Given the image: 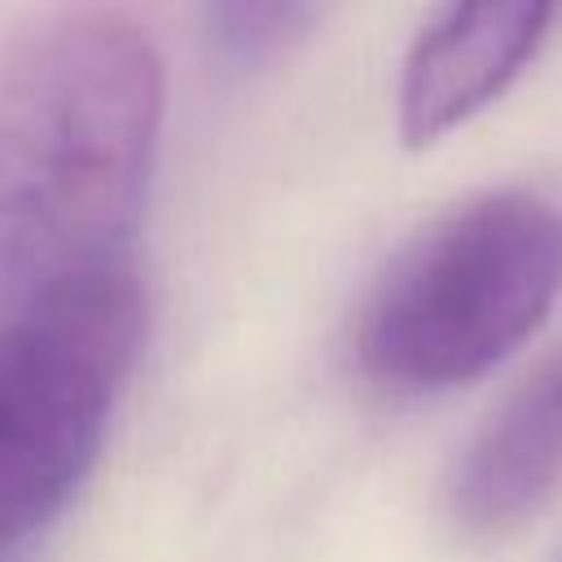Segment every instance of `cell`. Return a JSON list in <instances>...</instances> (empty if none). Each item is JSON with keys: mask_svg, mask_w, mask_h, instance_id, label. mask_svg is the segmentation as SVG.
Returning <instances> with one entry per match:
<instances>
[{"mask_svg": "<svg viewBox=\"0 0 562 562\" xmlns=\"http://www.w3.org/2000/svg\"><path fill=\"white\" fill-rule=\"evenodd\" d=\"M562 299V206L531 189L479 193L422 228L356 321V360L408 395L505 364Z\"/></svg>", "mask_w": 562, "mask_h": 562, "instance_id": "cell-2", "label": "cell"}, {"mask_svg": "<svg viewBox=\"0 0 562 562\" xmlns=\"http://www.w3.org/2000/svg\"><path fill=\"white\" fill-rule=\"evenodd\" d=\"M562 0H448L413 40L395 123L408 149H426L483 114L536 57Z\"/></svg>", "mask_w": 562, "mask_h": 562, "instance_id": "cell-4", "label": "cell"}, {"mask_svg": "<svg viewBox=\"0 0 562 562\" xmlns=\"http://www.w3.org/2000/svg\"><path fill=\"white\" fill-rule=\"evenodd\" d=\"M562 487V351L531 369L474 430L452 479L448 522L474 544L522 531Z\"/></svg>", "mask_w": 562, "mask_h": 562, "instance_id": "cell-5", "label": "cell"}, {"mask_svg": "<svg viewBox=\"0 0 562 562\" xmlns=\"http://www.w3.org/2000/svg\"><path fill=\"white\" fill-rule=\"evenodd\" d=\"M149 299L132 263L53 285L0 334V549L40 540L79 496L145 347Z\"/></svg>", "mask_w": 562, "mask_h": 562, "instance_id": "cell-3", "label": "cell"}, {"mask_svg": "<svg viewBox=\"0 0 562 562\" xmlns=\"http://www.w3.org/2000/svg\"><path fill=\"white\" fill-rule=\"evenodd\" d=\"M316 9L321 0H206L215 48L241 70L294 48L307 35Z\"/></svg>", "mask_w": 562, "mask_h": 562, "instance_id": "cell-6", "label": "cell"}, {"mask_svg": "<svg viewBox=\"0 0 562 562\" xmlns=\"http://www.w3.org/2000/svg\"><path fill=\"white\" fill-rule=\"evenodd\" d=\"M558 562H562V553H558Z\"/></svg>", "mask_w": 562, "mask_h": 562, "instance_id": "cell-7", "label": "cell"}, {"mask_svg": "<svg viewBox=\"0 0 562 562\" xmlns=\"http://www.w3.org/2000/svg\"><path fill=\"white\" fill-rule=\"evenodd\" d=\"M162 136V61L119 9H66L0 101V307L132 263Z\"/></svg>", "mask_w": 562, "mask_h": 562, "instance_id": "cell-1", "label": "cell"}]
</instances>
